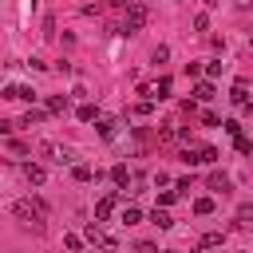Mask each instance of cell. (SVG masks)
<instances>
[{
    "label": "cell",
    "instance_id": "cell-1",
    "mask_svg": "<svg viewBox=\"0 0 253 253\" xmlns=\"http://www.w3.org/2000/svg\"><path fill=\"white\" fill-rule=\"evenodd\" d=\"M12 213H16L24 225L43 229V213H47V206H43V202H32V198H20V202H12Z\"/></svg>",
    "mask_w": 253,
    "mask_h": 253
},
{
    "label": "cell",
    "instance_id": "cell-2",
    "mask_svg": "<svg viewBox=\"0 0 253 253\" xmlns=\"http://www.w3.org/2000/svg\"><path fill=\"white\" fill-rule=\"evenodd\" d=\"M146 20H150V8H146L142 0H134V4L126 8V20H123V36H134V32H138Z\"/></svg>",
    "mask_w": 253,
    "mask_h": 253
},
{
    "label": "cell",
    "instance_id": "cell-3",
    "mask_svg": "<svg viewBox=\"0 0 253 253\" xmlns=\"http://www.w3.org/2000/svg\"><path fill=\"white\" fill-rule=\"evenodd\" d=\"M83 237H87L91 245H99V249H119V237H111L99 221H87V225H83Z\"/></svg>",
    "mask_w": 253,
    "mask_h": 253
},
{
    "label": "cell",
    "instance_id": "cell-4",
    "mask_svg": "<svg viewBox=\"0 0 253 253\" xmlns=\"http://www.w3.org/2000/svg\"><path fill=\"white\" fill-rule=\"evenodd\" d=\"M43 154H47L55 166H71V162H75V150H71V146H59V142H47Z\"/></svg>",
    "mask_w": 253,
    "mask_h": 253
},
{
    "label": "cell",
    "instance_id": "cell-5",
    "mask_svg": "<svg viewBox=\"0 0 253 253\" xmlns=\"http://www.w3.org/2000/svg\"><path fill=\"white\" fill-rule=\"evenodd\" d=\"M119 198H123V194H103V198L95 202V221H107V217H111V210L119 206Z\"/></svg>",
    "mask_w": 253,
    "mask_h": 253
},
{
    "label": "cell",
    "instance_id": "cell-6",
    "mask_svg": "<svg viewBox=\"0 0 253 253\" xmlns=\"http://www.w3.org/2000/svg\"><path fill=\"white\" fill-rule=\"evenodd\" d=\"M4 99H24V103H36L40 95H36L32 87H16V83H8V87H4Z\"/></svg>",
    "mask_w": 253,
    "mask_h": 253
},
{
    "label": "cell",
    "instance_id": "cell-7",
    "mask_svg": "<svg viewBox=\"0 0 253 253\" xmlns=\"http://www.w3.org/2000/svg\"><path fill=\"white\" fill-rule=\"evenodd\" d=\"M229 99H233V107H237V111H245V115L253 111V103H249V91H245V83H237V87L229 91Z\"/></svg>",
    "mask_w": 253,
    "mask_h": 253
},
{
    "label": "cell",
    "instance_id": "cell-8",
    "mask_svg": "<svg viewBox=\"0 0 253 253\" xmlns=\"http://www.w3.org/2000/svg\"><path fill=\"white\" fill-rule=\"evenodd\" d=\"M24 178H28L32 186H43V182H47V170H43L40 162H24Z\"/></svg>",
    "mask_w": 253,
    "mask_h": 253
},
{
    "label": "cell",
    "instance_id": "cell-9",
    "mask_svg": "<svg viewBox=\"0 0 253 253\" xmlns=\"http://www.w3.org/2000/svg\"><path fill=\"white\" fill-rule=\"evenodd\" d=\"M119 130H123V119H99V134L103 138H119Z\"/></svg>",
    "mask_w": 253,
    "mask_h": 253
},
{
    "label": "cell",
    "instance_id": "cell-10",
    "mask_svg": "<svg viewBox=\"0 0 253 253\" xmlns=\"http://www.w3.org/2000/svg\"><path fill=\"white\" fill-rule=\"evenodd\" d=\"M217 245H225V233H217V229H210V233L198 237V249H217Z\"/></svg>",
    "mask_w": 253,
    "mask_h": 253
},
{
    "label": "cell",
    "instance_id": "cell-11",
    "mask_svg": "<svg viewBox=\"0 0 253 253\" xmlns=\"http://www.w3.org/2000/svg\"><path fill=\"white\" fill-rule=\"evenodd\" d=\"M210 99H213V79H202L194 87V103H210Z\"/></svg>",
    "mask_w": 253,
    "mask_h": 253
},
{
    "label": "cell",
    "instance_id": "cell-12",
    "mask_svg": "<svg viewBox=\"0 0 253 253\" xmlns=\"http://www.w3.org/2000/svg\"><path fill=\"white\" fill-rule=\"evenodd\" d=\"M67 107H71V99H67V95H51V99H47V111H51V115H63Z\"/></svg>",
    "mask_w": 253,
    "mask_h": 253
},
{
    "label": "cell",
    "instance_id": "cell-13",
    "mask_svg": "<svg viewBox=\"0 0 253 253\" xmlns=\"http://www.w3.org/2000/svg\"><path fill=\"white\" fill-rule=\"evenodd\" d=\"M75 115H79V123H95V119H99V107H95V103H79Z\"/></svg>",
    "mask_w": 253,
    "mask_h": 253
},
{
    "label": "cell",
    "instance_id": "cell-14",
    "mask_svg": "<svg viewBox=\"0 0 253 253\" xmlns=\"http://www.w3.org/2000/svg\"><path fill=\"white\" fill-rule=\"evenodd\" d=\"M210 190H213V194H229V178L213 170V174H210Z\"/></svg>",
    "mask_w": 253,
    "mask_h": 253
},
{
    "label": "cell",
    "instance_id": "cell-15",
    "mask_svg": "<svg viewBox=\"0 0 253 253\" xmlns=\"http://www.w3.org/2000/svg\"><path fill=\"white\" fill-rule=\"evenodd\" d=\"M213 210H217V202H213V198H198V202H194V213H198V217H210Z\"/></svg>",
    "mask_w": 253,
    "mask_h": 253
},
{
    "label": "cell",
    "instance_id": "cell-16",
    "mask_svg": "<svg viewBox=\"0 0 253 253\" xmlns=\"http://www.w3.org/2000/svg\"><path fill=\"white\" fill-rule=\"evenodd\" d=\"M182 162L186 166H202V146H186L182 150Z\"/></svg>",
    "mask_w": 253,
    "mask_h": 253
},
{
    "label": "cell",
    "instance_id": "cell-17",
    "mask_svg": "<svg viewBox=\"0 0 253 253\" xmlns=\"http://www.w3.org/2000/svg\"><path fill=\"white\" fill-rule=\"evenodd\" d=\"M111 182H115V186H126V182H130V170H126L123 162H119V166H111Z\"/></svg>",
    "mask_w": 253,
    "mask_h": 253
},
{
    "label": "cell",
    "instance_id": "cell-18",
    "mask_svg": "<svg viewBox=\"0 0 253 253\" xmlns=\"http://www.w3.org/2000/svg\"><path fill=\"white\" fill-rule=\"evenodd\" d=\"M142 221V210L138 206H123V225H138Z\"/></svg>",
    "mask_w": 253,
    "mask_h": 253
},
{
    "label": "cell",
    "instance_id": "cell-19",
    "mask_svg": "<svg viewBox=\"0 0 253 253\" xmlns=\"http://www.w3.org/2000/svg\"><path fill=\"white\" fill-rule=\"evenodd\" d=\"M150 221H154L158 229H170V225H174V221H170V213H166L162 206H154V213H150Z\"/></svg>",
    "mask_w": 253,
    "mask_h": 253
},
{
    "label": "cell",
    "instance_id": "cell-20",
    "mask_svg": "<svg viewBox=\"0 0 253 253\" xmlns=\"http://www.w3.org/2000/svg\"><path fill=\"white\" fill-rule=\"evenodd\" d=\"M237 221L241 225H253V202H241L237 206Z\"/></svg>",
    "mask_w": 253,
    "mask_h": 253
},
{
    "label": "cell",
    "instance_id": "cell-21",
    "mask_svg": "<svg viewBox=\"0 0 253 253\" xmlns=\"http://www.w3.org/2000/svg\"><path fill=\"white\" fill-rule=\"evenodd\" d=\"M71 174H75V182H91V178H99V170H91V166H75Z\"/></svg>",
    "mask_w": 253,
    "mask_h": 253
},
{
    "label": "cell",
    "instance_id": "cell-22",
    "mask_svg": "<svg viewBox=\"0 0 253 253\" xmlns=\"http://www.w3.org/2000/svg\"><path fill=\"white\" fill-rule=\"evenodd\" d=\"M47 115H51V111H47V107H43V111H36V107H32V111H28V115H24V123H28V126H32V123H43V119H47Z\"/></svg>",
    "mask_w": 253,
    "mask_h": 253
},
{
    "label": "cell",
    "instance_id": "cell-23",
    "mask_svg": "<svg viewBox=\"0 0 253 253\" xmlns=\"http://www.w3.org/2000/svg\"><path fill=\"white\" fill-rule=\"evenodd\" d=\"M182 138V130H174V126H162L158 130V142H178Z\"/></svg>",
    "mask_w": 253,
    "mask_h": 253
},
{
    "label": "cell",
    "instance_id": "cell-24",
    "mask_svg": "<svg viewBox=\"0 0 253 253\" xmlns=\"http://www.w3.org/2000/svg\"><path fill=\"white\" fill-rule=\"evenodd\" d=\"M83 241H87V237H79V233H67V237H63V245H67L71 253H79V249H83Z\"/></svg>",
    "mask_w": 253,
    "mask_h": 253
},
{
    "label": "cell",
    "instance_id": "cell-25",
    "mask_svg": "<svg viewBox=\"0 0 253 253\" xmlns=\"http://www.w3.org/2000/svg\"><path fill=\"white\" fill-rule=\"evenodd\" d=\"M154 95H158V99H166V95H170V75H162V79L154 83Z\"/></svg>",
    "mask_w": 253,
    "mask_h": 253
},
{
    "label": "cell",
    "instance_id": "cell-26",
    "mask_svg": "<svg viewBox=\"0 0 253 253\" xmlns=\"http://www.w3.org/2000/svg\"><path fill=\"white\" fill-rule=\"evenodd\" d=\"M206 75L217 79V75H221V59H206Z\"/></svg>",
    "mask_w": 253,
    "mask_h": 253
},
{
    "label": "cell",
    "instance_id": "cell-27",
    "mask_svg": "<svg viewBox=\"0 0 253 253\" xmlns=\"http://www.w3.org/2000/svg\"><path fill=\"white\" fill-rule=\"evenodd\" d=\"M217 162V150L213 146H202V166H213Z\"/></svg>",
    "mask_w": 253,
    "mask_h": 253
},
{
    "label": "cell",
    "instance_id": "cell-28",
    "mask_svg": "<svg viewBox=\"0 0 253 253\" xmlns=\"http://www.w3.org/2000/svg\"><path fill=\"white\" fill-rule=\"evenodd\" d=\"M166 59H170V47L158 43V47H154V63H166Z\"/></svg>",
    "mask_w": 253,
    "mask_h": 253
},
{
    "label": "cell",
    "instance_id": "cell-29",
    "mask_svg": "<svg viewBox=\"0 0 253 253\" xmlns=\"http://www.w3.org/2000/svg\"><path fill=\"white\" fill-rule=\"evenodd\" d=\"M202 123H206V126H225V123H221L213 111H202Z\"/></svg>",
    "mask_w": 253,
    "mask_h": 253
},
{
    "label": "cell",
    "instance_id": "cell-30",
    "mask_svg": "<svg viewBox=\"0 0 253 253\" xmlns=\"http://www.w3.org/2000/svg\"><path fill=\"white\" fill-rule=\"evenodd\" d=\"M174 198H178V190H162V194H158V206H162V210H166V206H170V202H174Z\"/></svg>",
    "mask_w": 253,
    "mask_h": 253
},
{
    "label": "cell",
    "instance_id": "cell-31",
    "mask_svg": "<svg viewBox=\"0 0 253 253\" xmlns=\"http://www.w3.org/2000/svg\"><path fill=\"white\" fill-rule=\"evenodd\" d=\"M194 28H198V32H206V28H210V16H206V12H198V16H194Z\"/></svg>",
    "mask_w": 253,
    "mask_h": 253
},
{
    "label": "cell",
    "instance_id": "cell-32",
    "mask_svg": "<svg viewBox=\"0 0 253 253\" xmlns=\"http://www.w3.org/2000/svg\"><path fill=\"white\" fill-rule=\"evenodd\" d=\"M134 253H162V249H158V245H150V241H142V245H138Z\"/></svg>",
    "mask_w": 253,
    "mask_h": 253
},
{
    "label": "cell",
    "instance_id": "cell-33",
    "mask_svg": "<svg viewBox=\"0 0 253 253\" xmlns=\"http://www.w3.org/2000/svg\"><path fill=\"white\" fill-rule=\"evenodd\" d=\"M217 4H221V0H202V8H217Z\"/></svg>",
    "mask_w": 253,
    "mask_h": 253
},
{
    "label": "cell",
    "instance_id": "cell-34",
    "mask_svg": "<svg viewBox=\"0 0 253 253\" xmlns=\"http://www.w3.org/2000/svg\"><path fill=\"white\" fill-rule=\"evenodd\" d=\"M162 253H182V249H162Z\"/></svg>",
    "mask_w": 253,
    "mask_h": 253
}]
</instances>
